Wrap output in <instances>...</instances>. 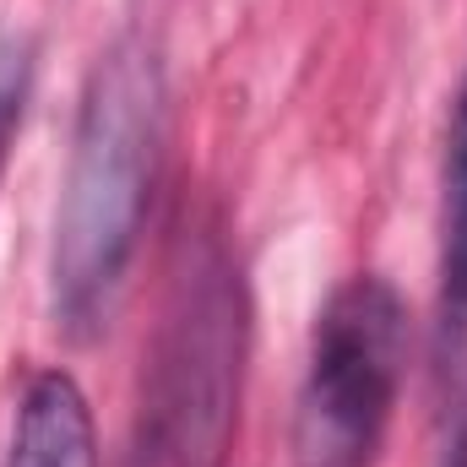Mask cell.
Masks as SVG:
<instances>
[{"instance_id": "cell-1", "label": "cell", "mask_w": 467, "mask_h": 467, "mask_svg": "<svg viewBox=\"0 0 467 467\" xmlns=\"http://www.w3.org/2000/svg\"><path fill=\"white\" fill-rule=\"evenodd\" d=\"M163 125V60L141 33H119L88 71L49 239V316L71 343H93L115 321L158 185Z\"/></svg>"}, {"instance_id": "cell-2", "label": "cell", "mask_w": 467, "mask_h": 467, "mask_svg": "<svg viewBox=\"0 0 467 467\" xmlns=\"http://www.w3.org/2000/svg\"><path fill=\"white\" fill-rule=\"evenodd\" d=\"M244 283L218 234L185 239L158 343L147 353L136 467H229L244 369Z\"/></svg>"}, {"instance_id": "cell-3", "label": "cell", "mask_w": 467, "mask_h": 467, "mask_svg": "<svg viewBox=\"0 0 467 467\" xmlns=\"http://www.w3.org/2000/svg\"><path fill=\"white\" fill-rule=\"evenodd\" d=\"M408 369V305L380 272L348 277L316 316L294 408L299 467H375Z\"/></svg>"}, {"instance_id": "cell-4", "label": "cell", "mask_w": 467, "mask_h": 467, "mask_svg": "<svg viewBox=\"0 0 467 467\" xmlns=\"http://www.w3.org/2000/svg\"><path fill=\"white\" fill-rule=\"evenodd\" d=\"M5 467H99V430L88 391L66 369H44L27 380L11 424Z\"/></svg>"}, {"instance_id": "cell-5", "label": "cell", "mask_w": 467, "mask_h": 467, "mask_svg": "<svg viewBox=\"0 0 467 467\" xmlns=\"http://www.w3.org/2000/svg\"><path fill=\"white\" fill-rule=\"evenodd\" d=\"M467 337V71L451 99L441 169V343Z\"/></svg>"}, {"instance_id": "cell-6", "label": "cell", "mask_w": 467, "mask_h": 467, "mask_svg": "<svg viewBox=\"0 0 467 467\" xmlns=\"http://www.w3.org/2000/svg\"><path fill=\"white\" fill-rule=\"evenodd\" d=\"M33 71H38V49L22 27H0V180L11 163V141L22 130L27 99H33Z\"/></svg>"}, {"instance_id": "cell-7", "label": "cell", "mask_w": 467, "mask_h": 467, "mask_svg": "<svg viewBox=\"0 0 467 467\" xmlns=\"http://www.w3.org/2000/svg\"><path fill=\"white\" fill-rule=\"evenodd\" d=\"M446 467H467V408H462V419H457V430H451V446H446Z\"/></svg>"}]
</instances>
